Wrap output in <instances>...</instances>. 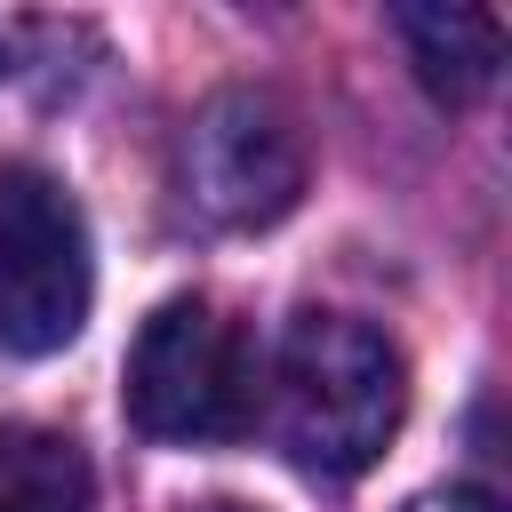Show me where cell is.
Masks as SVG:
<instances>
[{
	"label": "cell",
	"mask_w": 512,
	"mask_h": 512,
	"mask_svg": "<svg viewBox=\"0 0 512 512\" xmlns=\"http://www.w3.org/2000/svg\"><path fill=\"white\" fill-rule=\"evenodd\" d=\"M400 408H408V368L384 328L352 312H304L280 336L264 376V416L304 472H328V480L368 472L400 432Z\"/></svg>",
	"instance_id": "6da1fadb"
},
{
	"label": "cell",
	"mask_w": 512,
	"mask_h": 512,
	"mask_svg": "<svg viewBox=\"0 0 512 512\" xmlns=\"http://www.w3.org/2000/svg\"><path fill=\"white\" fill-rule=\"evenodd\" d=\"M264 416L256 344L200 296H168L128 344V424L176 448L240 440Z\"/></svg>",
	"instance_id": "7a4b0ae2"
},
{
	"label": "cell",
	"mask_w": 512,
	"mask_h": 512,
	"mask_svg": "<svg viewBox=\"0 0 512 512\" xmlns=\"http://www.w3.org/2000/svg\"><path fill=\"white\" fill-rule=\"evenodd\" d=\"M88 296H96V256H88L80 200L48 168L8 160L0 168V344L24 360L64 352L88 328Z\"/></svg>",
	"instance_id": "3957f363"
},
{
	"label": "cell",
	"mask_w": 512,
	"mask_h": 512,
	"mask_svg": "<svg viewBox=\"0 0 512 512\" xmlns=\"http://www.w3.org/2000/svg\"><path fill=\"white\" fill-rule=\"evenodd\" d=\"M176 176L184 200L224 232L280 224L304 192V128L272 88H224L184 120Z\"/></svg>",
	"instance_id": "277c9868"
},
{
	"label": "cell",
	"mask_w": 512,
	"mask_h": 512,
	"mask_svg": "<svg viewBox=\"0 0 512 512\" xmlns=\"http://www.w3.org/2000/svg\"><path fill=\"white\" fill-rule=\"evenodd\" d=\"M392 32L408 40V64L440 104H472L504 64L496 8H392Z\"/></svg>",
	"instance_id": "5b68a950"
},
{
	"label": "cell",
	"mask_w": 512,
	"mask_h": 512,
	"mask_svg": "<svg viewBox=\"0 0 512 512\" xmlns=\"http://www.w3.org/2000/svg\"><path fill=\"white\" fill-rule=\"evenodd\" d=\"M88 456L48 424H0V512H88Z\"/></svg>",
	"instance_id": "8992f818"
},
{
	"label": "cell",
	"mask_w": 512,
	"mask_h": 512,
	"mask_svg": "<svg viewBox=\"0 0 512 512\" xmlns=\"http://www.w3.org/2000/svg\"><path fill=\"white\" fill-rule=\"evenodd\" d=\"M424 512H496V496H480V488H456L448 504H424Z\"/></svg>",
	"instance_id": "52a82bcc"
},
{
	"label": "cell",
	"mask_w": 512,
	"mask_h": 512,
	"mask_svg": "<svg viewBox=\"0 0 512 512\" xmlns=\"http://www.w3.org/2000/svg\"><path fill=\"white\" fill-rule=\"evenodd\" d=\"M208 512H240V504H208Z\"/></svg>",
	"instance_id": "ba28073f"
}]
</instances>
